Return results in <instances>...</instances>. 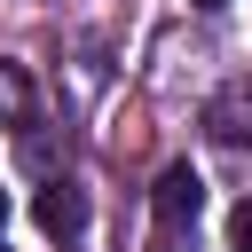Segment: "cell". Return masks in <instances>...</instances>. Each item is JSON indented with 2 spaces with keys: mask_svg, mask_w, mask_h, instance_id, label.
Segmentation results:
<instances>
[{
  "mask_svg": "<svg viewBox=\"0 0 252 252\" xmlns=\"http://www.w3.org/2000/svg\"><path fill=\"white\" fill-rule=\"evenodd\" d=\"M197 205H205V181H197L189 165H165L158 189H150V220H158V236H189V228H197Z\"/></svg>",
  "mask_w": 252,
  "mask_h": 252,
  "instance_id": "obj_1",
  "label": "cell"
},
{
  "mask_svg": "<svg viewBox=\"0 0 252 252\" xmlns=\"http://www.w3.org/2000/svg\"><path fill=\"white\" fill-rule=\"evenodd\" d=\"M32 213H39V228H47V236H79V228H87V197H79L71 181H47Z\"/></svg>",
  "mask_w": 252,
  "mask_h": 252,
  "instance_id": "obj_2",
  "label": "cell"
},
{
  "mask_svg": "<svg viewBox=\"0 0 252 252\" xmlns=\"http://www.w3.org/2000/svg\"><path fill=\"white\" fill-rule=\"evenodd\" d=\"M32 118V79L24 63H0V126H24Z\"/></svg>",
  "mask_w": 252,
  "mask_h": 252,
  "instance_id": "obj_3",
  "label": "cell"
},
{
  "mask_svg": "<svg viewBox=\"0 0 252 252\" xmlns=\"http://www.w3.org/2000/svg\"><path fill=\"white\" fill-rule=\"evenodd\" d=\"M228 244H236V252H252V197L228 213Z\"/></svg>",
  "mask_w": 252,
  "mask_h": 252,
  "instance_id": "obj_4",
  "label": "cell"
},
{
  "mask_svg": "<svg viewBox=\"0 0 252 252\" xmlns=\"http://www.w3.org/2000/svg\"><path fill=\"white\" fill-rule=\"evenodd\" d=\"M0 228H8V189H0Z\"/></svg>",
  "mask_w": 252,
  "mask_h": 252,
  "instance_id": "obj_5",
  "label": "cell"
},
{
  "mask_svg": "<svg viewBox=\"0 0 252 252\" xmlns=\"http://www.w3.org/2000/svg\"><path fill=\"white\" fill-rule=\"evenodd\" d=\"M197 8H228V0H197Z\"/></svg>",
  "mask_w": 252,
  "mask_h": 252,
  "instance_id": "obj_6",
  "label": "cell"
}]
</instances>
